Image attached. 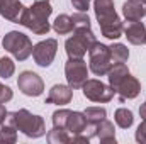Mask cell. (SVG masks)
Masks as SVG:
<instances>
[{"mask_svg": "<svg viewBox=\"0 0 146 144\" xmlns=\"http://www.w3.org/2000/svg\"><path fill=\"white\" fill-rule=\"evenodd\" d=\"M94 10L102 36L110 41H115L122 36L124 24L115 12L114 0H94Z\"/></svg>", "mask_w": 146, "mask_h": 144, "instance_id": "cell-1", "label": "cell"}, {"mask_svg": "<svg viewBox=\"0 0 146 144\" xmlns=\"http://www.w3.org/2000/svg\"><path fill=\"white\" fill-rule=\"evenodd\" d=\"M53 14V7L48 0H36L31 7L24 9V14L21 17V26L33 31L36 36H46L51 29L49 26V15Z\"/></svg>", "mask_w": 146, "mask_h": 144, "instance_id": "cell-2", "label": "cell"}, {"mask_svg": "<svg viewBox=\"0 0 146 144\" xmlns=\"http://www.w3.org/2000/svg\"><path fill=\"white\" fill-rule=\"evenodd\" d=\"M5 122L14 124L17 127V131H21L24 136L27 137H42L46 134V122L41 115H36L33 112H29L27 108H19L15 112H9Z\"/></svg>", "mask_w": 146, "mask_h": 144, "instance_id": "cell-3", "label": "cell"}, {"mask_svg": "<svg viewBox=\"0 0 146 144\" xmlns=\"http://www.w3.org/2000/svg\"><path fill=\"white\" fill-rule=\"evenodd\" d=\"M2 46L7 53H10L17 61H26L33 54V41L29 36L19 31H10L2 39Z\"/></svg>", "mask_w": 146, "mask_h": 144, "instance_id": "cell-4", "label": "cell"}, {"mask_svg": "<svg viewBox=\"0 0 146 144\" xmlns=\"http://www.w3.org/2000/svg\"><path fill=\"white\" fill-rule=\"evenodd\" d=\"M95 42L97 36L92 29H76L73 31V36L65 41V51L68 58H83Z\"/></svg>", "mask_w": 146, "mask_h": 144, "instance_id": "cell-5", "label": "cell"}, {"mask_svg": "<svg viewBox=\"0 0 146 144\" xmlns=\"http://www.w3.org/2000/svg\"><path fill=\"white\" fill-rule=\"evenodd\" d=\"M110 66H112V59H110L109 46L97 41L88 51V68H90V71L95 76H106L109 73Z\"/></svg>", "mask_w": 146, "mask_h": 144, "instance_id": "cell-6", "label": "cell"}, {"mask_svg": "<svg viewBox=\"0 0 146 144\" xmlns=\"http://www.w3.org/2000/svg\"><path fill=\"white\" fill-rule=\"evenodd\" d=\"M82 93H83L85 98H88L92 102H97V104H107L115 95V92L112 90L110 85H106V83H102L100 80H95V78H88L83 83Z\"/></svg>", "mask_w": 146, "mask_h": 144, "instance_id": "cell-7", "label": "cell"}, {"mask_svg": "<svg viewBox=\"0 0 146 144\" xmlns=\"http://www.w3.org/2000/svg\"><path fill=\"white\" fill-rule=\"evenodd\" d=\"M65 76L73 90L82 88L88 80V68L83 58H68V61L65 63Z\"/></svg>", "mask_w": 146, "mask_h": 144, "instance_id": "cell-8", "label": "cell"}, {"mask_svg": "<svg viewBox=\"0 0 146 144\" xmlns=\"http://www.w3.org/2000/svg\"><path fill=\"white\" fill-rule=\"evenodd\" d=\"M56 51H58V41L53 39V37H48L44 41H39L33 48V58H34L37 66L48 68L54 61Z\"/></svg>", "mask_w": 146, "mask_h": 144, "instance_id": "cell-9", "label": "cell"}, {"mask_svg": "<svg viewBox=\"0 0 146 144\" xmlns=\"http://www.w3.org/2000/svg\"><path fill=\"white\" fill-rule=\"evenodd\" d=\"M17 87L27 97H39L44 92V81H42V78L37 73L29 71V70H26V71H22L19 75Z\"/></svg>", "mask_w": 146, "mask_h": 144, "instance_id": "cell-10", "label": "cell"}, {"mask_svg": "<svg viewBox=\"0 0 146 144\" xmlns=\"http://www.w3.org/2000/svg\"><path fill=\"white\" fill-rule=\"evenodd\" d=\"M117 95H119V100L121 102H126V100H133L139 95L141 92V83L136 76H133L131 73L126 75L114 88H112Z\"/></svg>", "mask_w": 146, "mask_h": 144, "instance_id": "cell-11", "label": "cell"}, {"mask_svg": "<svg viewBox=\"0 0 146 144\" xmlns=\"http://www.w3.org/2000/svg\"><path fill=\"white\" fill-rule=\"evenodd\" d=\"M26 5L21 0H0V15L9 22L19 24Z\"/></svg>", "mask_w": 146, "mask_h": 144, "instance_id": "cell-12", "label": "cell"}, {"mask_svg": "<svg viewBox=\"0 0 146 144\" xmlns=\"http://www.w3.org/2000/svg\"><path fill=\"white\" fill-rule=\"evenodd\" d=\"M124 37L127 39L129 44L134 46H143L146 44V26L141 20H131L124 26Z\"/></svg>", "mask_w": 146, "mask_h": 144, "instance_id": "cell-13", "label": "cell"}, {"mask_svg": "<svg viewBox=\"0 0 146 144\" xmlns=\"http://www.w3.org/2000/svg\"><path fill=\"white\" fill-rule=\"evenodd\" d=\"M73 98V88L70 85H53L48 97H46V102L44 104H54V105H66L70 104Z\"/></svg>", "mask_w": 146, "mask_h": 144, "instance_id": "cell-14", "label": "cell"}, {"mask_svg": "<svg viewBox=\"0 0 146 144\" xmlns=\"http://www.w3.org/2000/svg\"><path fill=\"white\" fill-rule=\"evenodd\" d=\"M122 15L127 22L141 20L146 15V3L143 0H127L122 5Z\"/></svg>", "mask_w": 146, "mask_h": 144, "instance_id": "cell-15", "label": "cell"}, {"mask_svg": "<svg viewBox=\"0 0 146 144\" xmlns=\"http://www.w3.org/2000/svg\"><path fill=\"white\" fill-rule=\"evenodd\" d=\"M95 137L104 144L114 143L115 144V129H114V124L104 119L100 120L99 124H95Z\"/></svg>", "mask_w": 146, "mask_h": 144, "instance_id": "cell-16", "label": "cell"}, {"mask_svg": "<svg viewBox=\"0 0 146 144\" xmlns=\"http://www.w3.org/2000/svg\"><path fill=\"white\" fill-rule=\"evenodd\" d=\"M88 126V120L85 117L83 112H70V117H68V122H66V131L75 136V134H83L85 129Z\"/></svg>", "mask_w": 146, "mask_h": 144, "instance_id": "cell-17", "label": "cell"}, {"mask_svg": "<svg viewBox=\"0 0 146 144\" xmlns=\"http://www.w3.org/2000/svg\"><path fill=\"white\" fill-rule=\"evenodd\" d=\"M53 29H54V32L60 34V36H66V34L73 32L72 15H68V14H60V15L54 19V22H53Z\"/></svg>", "mask_w": 146, "mask_h": 144, "instance_id": "cell-18", "label": "cell"}, {"mask_svg": "<svg viewBox=\"0 0 146 144\" xmlns=\"http://www.w3.org/2000/svg\"><path fill=\"white\" fill-rule=\"evenodd\" d=\"M126 75H129V68H127L126 63H112L109 73H107V76H109V85L114 88Z\"/></svg>", "mask_w": 146, "mask_h": 144, "instance_id": "cell-19", "label": "cell"}, {"mask_svg": "<svg viewBox=\"0 0 146 144\" xmlns=\"http://www.w3.org/2000/svg\"><path fill=\"white\" fill-rule=\"evenodd\" d=\"M46 139L49 144H68L72 143V134L66 129H60V127H53L48 134Z\"/></svg>", "mask_w": 146, "mask_h": 144, "instance_id": "cell-20", "label": "cell"}, {"mask_svg": "<svg viewBox=\"0 0 146 144\" xmlns=\"http://www.w3.org/2000/svg\"><path fill=\"white\" fill-rule=\"evenodd\" d=\"M109 53L112 63H126L129 58V49L122 42H112L109 46Z\"/></svg>", "mask_w": 146, "mask_h": 144, "instance_id": "cell-21", "label": "cell"}, {"mask_svg": "<svg viewBox=\"0 0 146 144\" xmlns=\"http://www.w3.org/2000/svg\"><path fill=\"white\" fill-rule=\"evenodd\" d=\"M114 120L121 129H129L133 126V122H134V115H133V112L129 108L119 107L114 114Z\"/></svg>", "mask_w": 146, "mask_h": 144, "instance_id": "cell-22", "label": "cell"}, {"mask_svg": "<svg viewBox=\"0 0 146 144\" xmlns=\"http://www.w3.org/2000/svg\"><path fill=\"white\" fill-rule=\"evenodd\" d=\"M17 143V127L14 124L3 122L0 129V144H14Z\"/></svg>", "mask_w": 146, "mask_h": 144, "instance_id": "cell-23", "label": "cell"}, {"mask_svg": "<svg viewBox=\"0 0 146 144\" xmlns=\"http://www.w3.org/2000/svg\"><path fill=\"white\" fill-rule=\"evenodd\" d=\"M83 114H85L88 124H99L100 120L107 119V110L104 107H87Z\"/></svg>", "mask_w": 146, "mask_h": 144, "instance_id": "cell-24", "label": "cell"}, {"mask_svg": "<svg viewBox=\"0 0 146 144\" xmlns=\"http://www.w3.org/2000/svg\"><path fill=\"white\" fill-rule=\"evenodd\" d=\"M73 31L76 29H90V17L87 12H75L72 15Z\"/></svg>", "mask_w": 146, "mask_h": 144, "instance_id": "cell-25", "label": "cell"}, {"mask_svg": "<svg viewBox=\"0 0 146 144\" xmlns=\"http://www.w3.org/2000/svg\"><path fill=\"white\" fill-rule=\"evenodd\" d=\"M70 112H72V110H68V108H60V110L53 112V127L66 129V122H68Z\"/></svg>", "mask_w": 146, "mask_h": 144, "instance_id": "cell-26", "label": "cell"}, {"mask_svg": "<svg viewBox=\"0 0 146 144\" xmlns=\"http://www.w3.org/2000/svg\"><path fill=\"white\" fill-rule=\"evenodd\" d=\"M14 73H15V63L7 56L0 58V76L2 78H10Z\"/></svg>", "mask_w": 146, "mask_h": 144, "instance_id": "cell-27", "label": "cell"}, {"mask_svg": "<svg viewBox=\"0 0 146 144\" xmlns=\"http://www.w3.org/2000/svg\"><path fill=\"white\" fill-rule=\"evenodd\" d=\"M12 97H14L12 88L3 85V83H0V104H7L9 100H12Z\"/></svg>", "mask_w": 146, "mask_h": 144, "instance_id": "cell-28", "label": "cell"}, {"mask_svg": "<svg viewBox=\"0 0 146 144\" xmlns=\"http://www.w3.org/2000/svg\"><path fill=\"white\" fill-rule=\"evenodd\" d=\"M134 137H136V141L139 144H146V119H143V122L138 126Z\"/></svg>", "mask_w": 146, "mask_h": 144, "instance_id": "cell-29", "label": "cell"}, {"mask_svg": "<svg viewBox=\"0 0 146 144\" xmlns=\"http://www.w3.org/2000/svg\"><path fill=\"white\" fill-rule=\"evenodd\" d=\"M72 5L78 12H87L90 9V0H72Z\"/></svg>", "mask_w": 146, "mask_h": 144, "instance_id": "cell-30", "label": "cell"}, {"mask_svg": "<svg viewBox=\"0 0 146 144\" xmlns=\"http://www.w3.org/2000/svg\"><path fill=\"white\" fill-rule=\"evenodd\" d=\"M7 114H9V112H7L5 105H3V104H0V126L5 122V119H7Z\"/></svg>", "mask_w": 146, "mask_h": 144, "instance_id": "cell-31", "label": "cell"}, {"mask_svg": "<svg viewBox=\"0 0 146 144\" xmlns=\"http://www.w3.org/2000/svg\"><path fill=\"white\" fill-rule=\"evenodd\" d=\"M139 115H141V119H146V102L141 104V107H139Z\"/></svg>", "mask_w": 146, "mask_h": 144, "instance_id": "cell-32", "label": "cell"}, {"mask_svg": "<svg viewBox=\"0 0 146 144\" xmlns=\"http://www.w3.org/2000/svg\"><path fill=\"white\" fill-rule=\"evenodd\" d=\"M143 2H145V3H146V0H143Z\"/></svg>", "mask_w": 146, "mask_h": 144, "instance_id": "cell-33", "label": "cell"}, {"mask_svg": "<svg viewBox=\"0 0 146 144\" xmlns=\"http://www.w3.org/2000/svg\"><path fill=\"white\" fill-rule=\"evenodd\" d=\"M48 2H49V0H48Z\"/></svg>", "mask_w": 146, "mask_h": 144, "instance_id": "cell-34", "label": "cell"}]
</instances>
